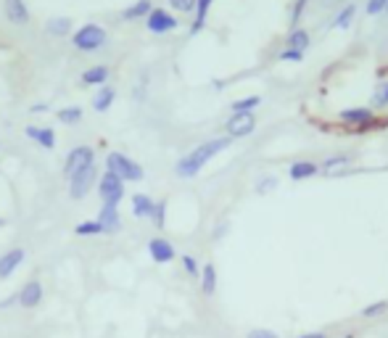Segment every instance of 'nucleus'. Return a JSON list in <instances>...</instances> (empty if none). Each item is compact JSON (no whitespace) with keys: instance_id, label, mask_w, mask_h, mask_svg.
<instances>
[{"instance_id":"obj_45","label":"nucleus","mask_w":388,"mask_h":338,"mask_svg":"<svg viewBox=\"0 0 388 338\" xmlns=\"http://www.w3.org/2000/svg\"><path fill=\"white\" fill-rule=\"evenodd\" d=\"M386 16H388V6H386Z\"/></svg>"},{"instance_id":"obj_14","label":"nucleus","mask_w":388,"mask_h":338,"mask_svg":"<svg viewBox=\"0 0 388 338\" xmlns=\"http://www.w3.org/2000/svg\"><path fill=\"white\" fill-rule=\"evenodd\" d=\"M98 222L103 225L106 233H119L122 230V217H119V206L114 204H103L101 206V214H98Z\"/></svg>"},{"instance_id":"obj_1","label":"nucleus","mask_w":388,"mask_h":338,"mask_svg":"<svg viewBox=\"0 0 388 338\" xmlns=\"http://www.w3.org/2000/svg\"><path fill=\"white\" fill-rule=\"evenodd\" d=\"M233 145V138H214V140H206V143L196 145L190 154H185V156L177 161V177H182V180H190V177H196L201 169L206 167L209 161H212L217 154H222L224 148H230Z\"/></svg>"},{"instance_id":"obj_28","label":"nucleus","mask_w":388,"mask_h":338,"mask_svg":"<svg viewBox=\"0 0 388 338\" xmlns=\"http://www.w3.org/2000/svg\"><path fill=\"white\" fill-rule=\"evenodd\" d=\"M59 122H64V124H80L82 122V109L80 106H66V109H59Z\"/></svg>"},{"instance_id":"obj_32","label":"nucleus","mask_w":388,"mask_h":338,"mask_svg":"<svg viewBox=\"0 0 388 338\" xmlns=\"http://www.w3.org/2000/svg\"><path fill=\"white\" fill-rule=\"evenodd\" d=\"M169 3V8L177 13H190V11H196V3L199 0H166Z\"/></svg>"},{"instance_id":"obj_36","label":"nucleus","mask_w":388,"mask_h":338,"mask_svg":"<svg viewBox=\"0 0 388 338\" xmlns=\"http://www.w3.org/2000/svg\"><path fill=\"white\" fill-rule=\"evenodd\" d=\"M278 59L280 61H304V53L301 50H296V48H282L280 53H278Z\"/></svg>"},{"instance_id":"obj_41","label":"nucleus","mask_w":388,"mask_h":338,"mask_svg":"<svg viewBox=\"0 0 388 338\" xmlns=\"http://www.w3.org/2000/svg\"><path fill=\"white\" fill-rule=\"evenodd\" d=\"M343 0H319V6L322 8H336V6H341Z\"/></svg>"},{"instance_id":"obj_30","label":"nucleus","mask_w":388,"mask_h":338,"mask_svg":"<svg viewBox=\"0 0 388 338\" xmlns=\"http://www.w3.org/2000/svg\"><path fill=\"white\" fill-rule=\"evenodd\" d=\"M306 3H309V0H296L294 3V8H291V29H299L301 16H304V11H306Z\"/></svg>"},{"instance_id":"obj_3","label":"nucleus","mask_w":388,"mask_h":338,"mask_svg":"<svg viewBox=\"0 0 388 338\" xmlns=\"http://www.w3.org/2000/svg\"><path fill=\"white\" fill-rule=\"evenodd\" d=\"M106 169L114 172L117 177H122L124 182H141L143 180V167L138 161H132L129 156L119 154V151H111L106 156Z\"/></svg>"},{"instance_id":"obj_17","label":"nucleus","mask_w":388,"mask_h":338,"mask_svg":"<svg viewBox=\"0 0 388 338\" xmlns=\"http://www.w3.org/2000/svg\"><path fill=\"white\" fill-rule=\"evenodd\" d=\"M153 198L151 196H145V193H135L132 196V214L138 219H151L153 214Z\"/></svg>"},{"instance_id":"obj_16","label":"nucleus","mask_w":388,"mask_h":338,"mask_svg":"<svg viewBox=\"0 0 388 338\" xmlns=\"http://www.w3.org/2000/svg\"><path fill=\"white\" fill-rule=\"evenodd\" d=\"M319 172V164L317 161H309V159H304V161H294L291 164V169H288V175H291V180H309V177H315Z\"/></svg>"},{"instance_id":"obj_34","label":"nucleus","mask_w":388,"mask_h":338,"mask_svg":"<svg viewBox=\"0 0 388 338\" xmlns=\"http://www.w3.org/2000/svg\"><path fill=\"white\" fill-rule=\"evenodd\" d=\"M182 267H185V272H188L190 278H201V267H199V262L190 256V254L182 256Z\"/></svg>"},{"instance_id":"obj_44","label":"nucleus","mask_w":388,"mask_h":338,"mask_svg":"<svg viewBox=\"0 0 388 338\" xmlns=\"http://www.w3.org/2000/svg\"><path fill=\"white\" fill-rule=\"evenodd\" d=\"M0 228H6V219H3V217H0Z\"/></svg>"},{"instance_id":"obj_9","label":"nucleus","mask_w":388,"mask_h":338,"mask_svg":"<svg viewBox=\"0 0 388 338\" xmlns=\"http://www.w3.org/2000/svg\"><path fill=\"white\" fill-rule=\"evenodd\" d=\"M3 16H6V22H11L16 27L29 24V19H32L24 0H3Z\"/></svg>"},{"instance_id":"obj_13","label":"nucleus","mask_w":388,"mask_h":338,"mask_svg":"<svg viewBox=\"0 0 388 338\" xmlns=\"http://www.w3.org/2000/svg\"><path fill=\"white\" fill-rule=\"evenodd\" d=\"M338 119L346 122V124H354V127H367L370 122H375V114H373V109L359 106V109H343L338 114Z\"/></svg>"},{"instance_id":"obj_8","label":"nucleus","mask_w":388,"mask_h":338,"mask_svg":"<svg viewBox=\"0 0 388 338\" xmlns=\"http://www.w3.org/2000/svg\"><path fill=\"white\" fill-rule=\"evenodd\" d=\"M257 130V114H233L227 119V138H248Z\"/></svg>"},{"instance_id":"obj_35","label":"nucleus","mask_w":388,"mask_h":338,"mask_svg":"<svg viewBox=\"0 0 388 338\" xmlns=\"http://www.w3.org/2000/svg\"><path fill=\"white\" fill-rule=\"evenodd\" d=\"M386 6H388V0H367L365 11H367V16H378V13H386Z\"/></svg>"},{"instance_id":"obj_23","label":"nucleus","mask_w":388,"mask_h":338,"mask_svg":"<svg viewBox=\"0 0 388 338\" xmlns=\"http://www.w3.org/2000/svg\"><path fill=\"white\" fill-rule=\"evenodd\" d=\"M309 45H312V37H309L306 29H291V35L285 37V48H296L304 53Z\"/></svg>"},{"instance_id":"obj_40","label":"nucleus","mask_w":388,"mask_h":338,"mask_svg":"<svg viewBox=\"0 0 388 338\" xmlns=\"http://www.w3.org/2000/svg\"><path fill=\"white\" fill-rule=\"evenodd\" d=\"M13 304H19V293H16V296H8V299H3V302H0V309H6V307H13Z\"/></svg>"},{"instance_id":"obj_4","label":"nucleus","mask_w":388,"mask_h":338,"mask_svg":"<svg viewBox=\"0 0 388 338\" xmlns=\"http://www.w3.org/2000/svg\"><path fill=\"white\" fill-rule=\"evenodd\" d=\"M98 196H101V201H103V204L119 206V201L124 198V180L106 169V172L98 177Z\"/></svg>"},{"instance_id":"obj_2","label":"nucleus","mask_w":388,"mask_h":338,"mask_svg":"<svg viewBox=\"0 0 388 338\" xmlns=\"http://www.w3.org/2000/svg\"><path fill=\"white\" fill-rule=\"evenodd\" d=\"M108 43L106 29L101 24H82L74 35H71V45L82 53H93V50L103 48Z\"/></svg>"},{"instance_id":"obj_33","label":"nucleus","mask_w":388,"mask_h":338,"mask_svg":"<svg viewBox=\"0 0 388 338\" xmlns=\"http://www.w3.org/2000/svg\"><path fill=\"white\" fill-rule=\"evenodd\" d=\"M164 217H166V201H156V206H153V225L156 228H164Z\"/></svg>"},{"instance_id":"obj_7","label":"nucleus","mask_w":388,"mask_h":338,"mask_svg":"<svg viewBox=\"0 0 388 338\" xmlns=\"http://www.w3.org/2000/svg\"><path fill=\"white\" fill-rule=\"evenodd\" d=\"M145 27H148V32H153V35H166V32H175L177 27H180V22L166 8H153L145 16Z\"/></svg>"},{"instance_id":"obj_43","label":"nucleus","mask_w":388,"mask_h":338,"mask_svg":"<svg viewBox=\"0 0 388 338\" xmlns=\"http://www.w3.org/2000/svg\"><path fill=\"white\" fill-rule=\"evenodd\" d=\"M32 111H35V114H40V111H50V103H37V106H32Z\"/></svg>"},{"instance_id":"obj_22","label":"nucleus","mask_w":388,"mask_h":338,"mask_svg":"<svg viewBox=\"0 0 388 338\" xmlns=\"http://www.w3.org/2000/svg\"><path fill=\"white\" fill-rule=\"evenodd\" d=\"M45 32L53 37H66L71 32V19L69 16H53V19H48Z\"/></svg>"},{"instance_id":"obj_39","label":"nucleus","mask_w":388,"mask_h":338,"mask_svg":"<svg viewBox=\"0 0 388 338\" xmlns=\"http://www.w3.org/2000/svg\"><path fill=\"white\" fill-rule=\"evenodd\" d=\"M275 177H264V180H259V185H257V193H270L272 188H275Z\"/></svg>"},{"instance_id":"obj_31","label":"nucleus","mask_w":388,"mask_h":338,"mask_svg":"<svg viewBox=\"0 0 388 338\" xmlns=\"http://www.w3.org/2000/svg\"><path fill=\"white\" fill-rule=\"evenodd\" d=\"M373 103H375L378 109H383V106H388V80H383V82L375 87V96H373Z\"/></svg>"},{"instance_id":"obj_15","label":"nucleus","mask_w":388,"mask_h":338,"mask_svg":"<svg viewBox=\"0 0 388 338\" xmlns=\"http://www.w3.org/2000/svg\"><path fill=\"white\" fill-rule=\"evenodd\" d=\"M24 133H27V138H32L40 148H48V151L56 148V133H53L50 127H32V124H29Z\"/></svg>"},{"instance_id":"obj_29","label":"nucleus","mask_w":388,"mask_h":338,"mask_svg":"<svg viewBox=\"0 0 388 338\" xmlns=\"http://www.w3.org/2000/svg\"><path fill=\"white\" fill-rule=\"evenodd\" d=\"M386 312H388V302H386V299H380V302L367 304V307L359 314H362L365 320H375V317H380V314H386Z\"/></svg>"},{"instance_id":"obj_18","label":"nucleus","mask_w":388,"mask_h":338,"mask_svg":"<svg viewBox=\"0 0 388 338\" xmlns=\"http://www.w3.org/2000/svg\"><path fill=\"white\" fill-rule=\"evenodd\" d=\"M108 77H111V72H108V66H103V64H98V66H90V69H85L82 72V84H103L108 82Z\"/></svg>"},{"instance_id":"obj_38","label":"nucleus","mask_w":388,"mask_h":338,"mask_svg":"<svg viewBox=\"0 0 388 338\" xmlns=\"http://www.w3.org/2000/svg\"><path fill=\"white\" fill-rule=\"evenodd\" d=\"M341 164H349V156H333V159H328V161L322 164V169H325V172H330V169L341 167Z\"/></svg>"},{"instance_id":"obj_10","label":"nucleus","mask_w":388,"mask_h":338,"mask_svg":"<svg viewBox=\"0 0 388 338\" xmlns=\"http://www.w3.org/2000/svg\"><path fill=\"white\" fill-rule=\"evenodd\" d=\"M148 254H151V259L156 265H169L177 256L175 246L166 241V238H151L148 241Z\"/></svg>"},{"instance_id":"obj_11","label":"nucleus","mask_w":388,"mask_h":338,"mask_svg":"<svg viewBox=\"0 0 388 338\" xmlns=\"http://www.w3.org/2000/svg\"><path fill=\"white\" fill-rule=\"evenodd\" d=\"M40 302H43V283H40V280L24 283L22 291H19V307H24V309H35Z\"/></svg>"},{"instance_id":"obj_27","label":"nucleus","mask_w":388,"mask_h":338,"mask_svg":"<svg viewBox=\"0 0 388 338\" xmlns=\"http://www.w3.org/2000/svg\"><path fill=\"white\" fill-rule=\"evenodd\" d=\"M106 230H103V225L98 222V219H85V222H80L77 228H74V235H80V238H87V235H103Z\"/></svg>"},{"instance_id":"obj_24","label":"nucleus","mask_w":388,"mask_h":338,"mask_svg":"<svg viewBox=\"0 0 388 338\" xmlns=\"http://www.w3.org/2000/svg\"><path fill=\"white\" fill-rule=\"evenodd\" d=\"M201 291L206 296H214V291H217V267L214 265L201 267Z\"/></svg>"},{"instance_id":"obj_20","label":"nucleus","mask_w":388,"mask_h":338,"mask_svg":"<svg viewBox=\"0 0 388 338\" xmlns=\"http://www.w3.org/2000/svg\"><path fill=\"white\" fill-rule=\"evenodd\" d=\"M214 0H199L196 3V19H193V24H190V37H196L206 27V19H209V8H212Z\"/></svg>"},{"instance_id":"obj_21","label":"nucleus","mask_w":388,"mask_h":338,"mask_svg":"<svg viewBox=\"0 0 388 338\" xmlns=\"http://www.w3.org/2000/svg\"><path fill=\"white\" fill-rule=\"evenodd\" d=\"M114 101H117V90H114L111 84H103V87L98 90V96L93 98V109L98 111V114H103V111L111 109Z\"/></svg>"},{"instance_id":"obj_19","label":"nucleus","mask_w":388,"mask_h":338,"mask_svg":"<svg viewBox=\"0 0 388 338\" xmlns=\"http://www.w3.org/2000/svg\"><path fill=\"white\" fill-rule=\"evenodd\" d=\"M151 11H153L151 0H135L132 6H127V8L122 11V19H124V22H135V19H145Z\"/></svg>"},{"instance_id":"obj_6","label":"nucleus","mask_w":388,"mask_h":338,"mask_svg":"<svg viewBox=\"0 0 388 338\" xmlns=\"http://www.w3.org/2000/svg\"><path fill=\"white\" fill-rule=\"evenodd\" d=\"M95 164V151L90 145H77L66 154V164H64V175L66 177H74L77 172H82L85 167Z\"/></svg>"},{"instance_id":"obj_12","label":"nucleus","mask_w":388,"mask_h":338,"mask_svg":"<svg viewBox=\"0 0 388 338\" xmlns=\"http://www.w3.org/2000/svg\"><path fill=\"white\" fill-rule=\"evenodd\" d=\"M27 259V251L24 249H11L0 256V280L11 278L13 272L22 267V262Z\"/></svg>"},{"instance_id":"obj_5","label":"nucleus","mask_w":388,"mask_h":338,"mask_svg":"<svg viewBox=\"0 0 388 338\" xmlns=\"http://www.w3.org/2000/svg\"><path fill=\"white\" fill-rule=\"evenodd\" d=\"M93 185H98V167L90 164V167H85L82 172H77L74 177H69V196L74 201H82L85 196L90 193Z\"/></svg>"},{"instance_id":"obj_25","label":"nucleus","mask_w":388,"mask_h":338,"mask_svg":"<svg viewBox=\"0 0 388 338\" xmlns=\"http://www.w3.org/2000/svg\"><path fill=\"white\" fill-rule=\"evenodd\" d=\"M354 16H357V6L349 3V6H343L341 11L336 13V19L330 22V27H333V29H349L354 22Z\"/></svg>"},{"instance_id":"obj_42","label":"nucleus","mask_w":388,"mask_h":338,"mask_svg":"<svg viewBox=\"0 0 388 338\" xmlns=\"http://www.w3.org/2000/svg\"><path fill=\"white\" fill-rule=\"evenodd\" d=\"M299 338H328V333H319V330H312V333H301Z\"/></svg>"},{"instance_id":"obj_37","label":"nucleus","mask_w":388,"mask_h":338,"mask_svg":"<svg viewBox=\"0 0 388 338\" xmlns=\"http://www.w3.org/2000/svg\"><path fill=\"white\" fill-rule=\"evenodd\" d=\"M246 338H280L275 330H267V328H254V330H248Z\"/></svg>"},{"instance_id":"obj_26","label":"nucleus","mask_w":388,"mask_h":338,"mask_svg":"<svg viewBox=\"0 0 388 338\" xmlns=\"http://www.w3.org/2000/svg\"><path fill=\"white\" fill-rule=\"evenodd\" d=\"M261 106V96H246L240 101H233V114H254V111Z\"/></svg>"}]
</instances>
